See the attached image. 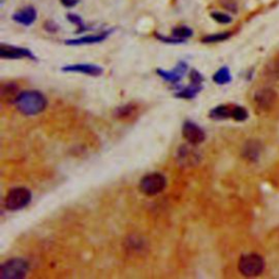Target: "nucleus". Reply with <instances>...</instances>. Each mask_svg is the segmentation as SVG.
Instances as JSON below:
<instances>
[{"mask_svg":"<svg viewBox=\"0 0 279 279\" xmlns=\"http://www.w3.org/2000/svg\"><path fill=\"white\" fill-rule=\"evenodd\" d=\"M0 57L3 59H21V58H28L31 60H36L34 53L23 47H16L12 45H0Z\"/></svg>","mask_w":279,"mask_h":279,"instance_id":"8","label":"nucleus"},{"mask_svg":"<svg viewBox=\"0 0 279 279\" xmlns=\"http://www.w3.org/2000/svg\"><path fill=\"white\" fill-rule=\"evenodd\" d=\"M193 144H187V145L180 146L177 153V160L180 166L182 167H192L199 164L201 160V154L199 151L194 147Z\"/></svg>","mask_w":279,"mask_h":279,"instance_id":"6","label":"nucleus"},{"mask_svg":"<svg viewBox=\"0 0 279 279\" xmlns=\"http://www.w3.org/2000/svg\"><path fill=\"white\" fill-rule=\"evenodd\" d=\"M203 88L202 83H195V82H190L188 86L179 89V91L176 93V96L179 98H184V100H192L197 94H199Z\"/></svg>","mask_w":279,"mask_h":279,"instance_id":"15","label":"nucleus"},{"mask_svg":"<svg viewBox=\"0 0 279 279\" xmlns=\"http://www.w3.org/2000/svg\"><path fill=\"white\" fill-rule=\"evenodd\" d=\"M32 200V192L26 188H13L8 192L5 199V206L8 211L16 212L28 206Z\"/></svg>","mask_w":279,"mask_h":279,"instance_id":"3","label":"nucleus"},{"mask_svg":"<svg viewBox=\"0 0 279 279\" xmlns=\"http://www.w3.org/2000/svg\"><path fill=\"white\" fill-rule=\"evenodd\" d=\"M155 38H156L158 41L163 42V43H166V44H182V43L185 42V41H183V40H179V39L174 38L173 35L165 36V35L159 34V33H155Z\"/></svg>","mask_w":279,"mask_h":279,"instance_id":"25","label":"nucleus"},{"mask_svg":"<svg viewBox=\"0 0 279 279\" xmlns=\"http://www.w3.org/2000/svg\"><path fill=\"white\" fill-rule=\"evenodd\" d=\"M211 16L214 21H216L217 23H220V24H229L232 22V17L229 14L220 12V11L211 12Z\"/></svg>","mask_w":279,"mask_h":279,"instance_id":"24","label":"nucleus"},{"mask_svg":"<svg viewBox=\"0 0 279 279\" xmlns=\"http://www.w3.org/2000/svg\"><path fill=\"white\" fill-rule=\"evenodd\" d=\"M264 259L257 254L244 255L238 263L239 272L246 277H255L264 271Z\"/></svg>","mask_w":279,"mask_h":279,"instance_id":"4","label":"nucleus"},{"mask_svg":"<svg viewBox=\"0 0 279 279\" xmlns=\"http://www.w3.org/2000/svg\"><path fill=\"white\" fill-rule=\"evenodd\" d=\"M29 263L25 259L16 257L8 259L0 266L2 279H22L29 273Z\"/></svg>","mask_w":279,"mask_h":279,"instance_id":"2","label":"nucleus"},{"mask_svg":"<svg viewBox=\"0 0 279 279\" xmlns=\"http://www.w3.org/2000/svg\"><path fill=\"white\" fill-rule=\"evenodd\" d=\"M182 136L188 141V143L193 144V145H197L205 141L206 134L204 130L199 127L193 121H185L182 127Z\"/></svg>","mask_w":279,"mask_h":279,"instance_id":"7","label":"nucleus"},{"mask_svg":"<svg viewBox=\"0 0 279 279\" xmlns=\"http://www.w3.org/2000/svg\"><path fill=\"white\" fill-rule=\"evenodd\" d=\"M67 20L69 22H71L72 24H76L78 26L77 33H83V32L89 30V28H87V26L84 24L82 17H81L78 14H76V13H68L67 14Z\"/></svg>","mask_w":279,"mask_h":279,"instance_id":"22","label":"nucleus"},{"mask_svg":"<svg viewBox=\"0 0 279 279\" xmlns=\"http://www.w3.org/2000/svg\"><path fill=\"white\" fill-rule=\"evenodd\" d=\"M36 17H38V11L32 6H26L12 14V20L24 26L32 25L35 22Z\"/></svg>","mask_w":279,"mask_h":279,"instance_id":"12","label":"nucleus"},{"mask_svg":"<svg viewBox=\"0 0 279 279\" xmlns=\"http://www.w3.org/2000/svg\"><path fill=\"white\" fill-rule=\"evenodd\" d=\"M248 111L246 108L241 107V106H236L233 107V111H232V119L236 121H245L248 119Z\"/></svg>","mask_w":279,"mask_h":279,"instance_id":"23","label":"nucleus"},{"mask_svg":"<svg viewBox=\"0 0 279 279\" xmlns=\"http://www.w3.org/2000/svg\"><path fill=\"white\" fill-rule=\"evenodd\" d=\"M213 81L216 84H219V85H224V84L229 83L231 81V75H230L229 69L227 67H221L214 75Z\"/></svg>","mask_w":279,"mask_h":279,"instance_id":"19","label":"nucleus"},{"mask_svg":"<svg viewBox=\"0 0 279 279\" xmlns=\"http://www.w3.org/2000/svg\"><path fill=\"white\" fill-rule=\"evenodd\" d=\"M232 35L231 32H222V33H216V34H210L206 35L205 38L202 39V42L204 44H212V43H218L228 40Z\"/></svg>","mask_w":279,"mask_h":279,"instance_id":"20","label":"nucleus"},{"mask_svg":"<svg viewBox=\"0 0 279 279\" xmlns=\"http://www.w3.org/2000/svg\"><path fill=\"white\" fill-rule=\"evenodd\" d=\"M47 100L39 91H24L14 101L16 109L25 116H35L43 113L47 107Z\"/></svg>","mask_w":279,"mask_h":279,"instance_id":"1","label":"nucleus"},{"mask_svg":"<svg viewBox=\"0 0 279 279\" xmlns=\"http://www.w3.org/2000/svg\"><path fill=\"white\" fill-rule=\"evenodd\" d=\"M267 72L272 76H275L276 73H279V61L277 60V61L273 62V64L269 65Z\"/></svg>","mask_w":279,"mask_h":279,"instance_id":"29","label":"nucleus"},{"mask_svg":"<svg viewBox=\"0 0 279 279\" xmlns=\"http://www.w3.org/2000/svg\"><path fill=\"white\" fill-rule=\"evenodd\" d=\"M166 178L158 173L144 176L140 181V190L147 196H154L164 191L166 188Z\"/></svg>","mask_w":279,"mask_h":279,"instance_id":"5","label":"nucleus"},{"mask_svg":"<svg viewBox=\"0 0 279 279\" xmlns=\"http://www.w3.org/2000/svg\"><path fill=\"white\" fill-rule=\"evenodd\" d=\"M113 33V30H107L98 34H89L84 35L82 38L79 39H71L66 40V45H70V46H81V45H92V44H98L102 43L105 40L108 39V36Z\"/></svg>","mask_w":279,"mask_h":279,"instance_id":"10","label":"nucleus"},{"mask_svg":"<svg viewBox=\"0 0 279 279\" xmlns=\"http://www.w3.org/2000/svg\"><path fill=\"white\" fill-rule=\"evenodd\" d=\"M80 0H60V3L66 8H73L79 4Z\"/></svg>","mask_w":279,"mask_h":279,"instance_id":"30","label":"nucleus"},{"mask_svg":"<svg viewBox=\"0 0 279 279\" xmlns=\"http://www.w3.org/2000/svg\"><path fill=\"white\" fill-rule=\"evenodd\" d=\"M19 94V86L15 83L8 82L2 85V97L4 101L14 104V101Z\"/></svg>","mask_w":279,"mask_h":279,"instance_id":"17","label":"nucleus"},{"mask_svg":"<svg viewBox=\"0 0 279 279\" xmlns=\"http://www.w3.org/2000/svg\"><path fill=\"white\" fill-rule=\"evenodd\" d=\"M172 35L176 39L185 41L187 39L191 38V36L193 35V31L190 28H188V26L182 25V26H178V28L173 29L172 30Z\"/></svg>","mask_w":279,"mask_h":279,"instance_id":"21","label":"nucleus"},{"mask_svg":"<svg viewBox=\"0 0 279 279\" xmlns=\"http://www.w3.org/2000/svg\"><path fill=\"white\" fill-rule=\"evenodd\" d=\"M44 29L49 33H56L59 30V25L55 21H46L44 23Z\"/></svg>","mask_w":279,"mask_h":279,"instance_id":"27","label":"nucleus"},{"mask_svg":"<svg viewBox=\"0 0 279 279\" xmlns=\"http://www.w3.org/2000/svg\"><path fill=\"white\" fill-rule=\"evenodd\" d=\"M261 145L258 142L255 141H249L244 147V156L245 158L251 160V161H255L257 160L259 153H261Z\"/></svg>","mask_w":279,"mask_h":279,"instance_id":"18","label":"nucleus"},{"mask_svg":"<svg viewBox=\"0 0 279 279\" xmlns=\"http://www.w3.org/2000/svg\"><path fill=\"white\" fill-rule=\"evenodd\" d=\"M188 70V65L184 61H180L178 62V65L172 69V70H164V69H157L156 73L165 81L169 83L177 84L178 82L181 81V79L184 77Z\"/></svg>","mask_w":279,"mask_h":279,"instance_id":"9","label":"nucleus"},{"mask_svg":"<svg viewBox=\"0 0 279 279\" xmlns=\"http://www.w3.org/2000/svg\"><path fill=\"white\" fill-rule=\"evenodd\" d=\"M138 115V107L134 104H125L117 108L115 116L120 120H132Z\"/></svg>","mask_w":279,"mask_h":279,"instance_id":"14","label":"nucleus"},{"mask_svg":"<svg viewBox=\"0 0 279 279\" xmlns=\"http://www.w3.org/2000/svg\"><path fill=\"white\" fill-rule=\"evenodd\" d=\"M64 72H73V73H82L91 77H100L103 75L104 69L96 65L89 64H77V65H68L61 69Z\"/></svg>","mask_w":279,"mask_h":279,"instance_id":"11","label":"nucleus"},{"mask_svg":"<svg viewBox=\"0 0 279 279\" xmlns=\"http://www.w3.org/2000/svg\"><path fill=\"white\" fill-rule=\"evenodd\" d=\"M190 78H191L192 82H195V83H203V81H204L203 76L200 73L199 71L195 70V69H193V70L191 71Z\"/></svg>","mask_w":279,"mask_h":279,"instance_id":"28","label":"nucleus"},{"mask_svg":"<svg viewBox=\"0 0 279 279\" xmlns=\"http://www.w3.org/2000/svg\"><path fill=\"white\" fill-rule=\"evenodd\" d=\"M255 101L261 108L268 109L276 101V93L272 89H261L255 94Z\"/></svg>","mask_w":279,"mask_h":279,"instance_id":"13","label":"nucleus"},{"mask_svg":"<svg viewBox=\"0 0 279 279\" xmlns=\"http://www.w3.org/2000/svg\"><path fill=\"white\" fill-rule=\"evenodd\" d=\"M233 107L235 106H231V105H220V106L215 107L214 109L211 110L210 117L214 120H225V119L232 118Z\"/></svg>","mask_w":279,"mask_h":279,"instance_id":"16","label":"nucleus"},{"mask_svg":"<svg viewBox=\"0 0 279 279\" xmlns=\"http://www.w3.org/2000/svg\"><path fill=\"white\" fill-rule=\"evenodd\" d=\"M220 4L222 5V7L228 9L229 11H232V12L238 11L237 0H220Z\"/></svg>","mask_w":279,"mask_h":279,"instance_id":"26","label":"nucleus"}]
</instances>
